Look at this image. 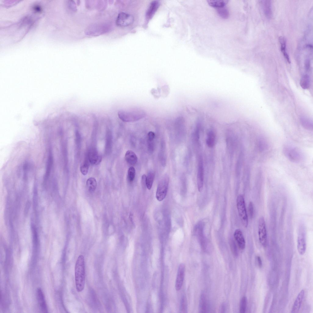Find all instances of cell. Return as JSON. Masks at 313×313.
<instances>
[{
	"label": "cell",
	"instance_id": "cell-1",
	"mask_svg": "<svg viewBox=\"0 0 313 313\" xmlns=\"http://www.w3.org/2000/svg\"><path fill=\"white\" fill-rule=\"evenodd\" d=\"M84 258L80 255L78 257L75 266V278L76 289L78 292L84 289L85 283Z\"/></svg>",
	"mask_w": 313,
	"mask_h": 313
},
{
	"label": "cell",
	"instance_id": "cell-2",
	"mask_svg": "<svg viewBox=\"0 0 313 313\" xmlns=\"http://www.w3.org/2000/svg\"><path fill=\"white\" fill-rule=\"evenodd\" d=\"M118 117L124 122H131L138 121L144 118L146 113L143 110L138 108H133L119 111Z\"/></svg>",
	"mask_w": 313,
	"mask_h": 313
},
{
	"label": "cell",
	"instance_id": "cell-3",
	"mask_svg": "<svg viewBox=\"0 0 313 313\" xmlns=\"http://www.w3.org/2000/svg\"><path fill=\"white\" fill-rule=\"evenodd\" d=\"M110 23H94L88 25L85 30V34L91 36H98L108 32L112 28Z\"/></svg>",
	"mask_w": 313,
	"mask_h": 313
},
{
	"label": "cell",
	"instance_id": "cell-4",
	"mask_svg": "<svg viewBox=\"0 0 313 313\" xmlns=\"http://www.w3.org/2000/svg\"><path fill=\"white\" fill-rule=\"evenodd\" d=\"M283 152L286 158L293 163L300 162L304 158V155L303 151L295 146L285 145L283 149Z\"/></svg>",
	"mask_w": 313,
	"mask_h": 313
},
{
	"label": "cell",
	"instance_id": "cell-5",
	"mask_svg": "<svg viewBox=\"0 0 313 313\" xmlns=\"http://www.w3.org/2000/svg\"><path fill=\"white\" fill-rule=\"evenodd\" d=\"M236 203L238 215L241 223L244 227H247L248 224V219L244 198L243 195L240 194L238 196Z\"/></svg>",
	"mask_w": 313,
	"mask_h": 313
},
{
	"label": "cell",
	"instance_id": "cell-6",
	"mask_svg": "<svg viewBox=\"0 0 313 313\" xmlns=\"http://www.w3.org/2000/svg\"><path fill=\"white\" fill-rule=\"evenodd\" d=\"M169 182V177L167 175L163 176L159 181L156 193V197L159 201H162L165 198L168 191Z\"/></svg>",
	"mask_w": 313,
	"mask_h": 313
},
{
	"label": "cell",
	"instance_id": "cell-7",
	"mask_svg": "<svg viewBox=\"0 0 313 313\" xmlns=\"http://www.w3.org/2000/svg\"><path fill=\"white\" fill-rule=\"evenodd\" d=\"M305 230L304 226L300 225L299 227L297 237V249L300 255H303L306 250Z\"/></svg>",
	"mask_w": 313,
	"mask_h": 313
},
{
	"label": "cell",
	"instance_id": "cell-8",
	"mask_svg": "<svg viewBox=\"0 0 313 313\" xmlns=\"http://www.w3.org/2000/svg\"><path fill=\"white\" fill-rule=\"evenodd\" d=\"M258 228L260 242L263 246L265 247L267 244V233L265 222L263 216H261L259 219Z\"/></svg>",
	"mask_w": 313,
	"mask_h": 313
},
{
	"label": "cell",
	"instance_id": "cell-9",
	"mask_svg": "<svg viewBox=\"0 0 313 313\" xmlns=\"http://www.w3.org/2000/svg\"><path fill=\"white\" fill-rule=\"evenodd\" d=\"M134 20V17L131 14L121 12L118 15L116 24L120 27H125L131 24Z\"/></svg>",
	"mask_w": 313,
	"mask_h": 313
},
{
	"label": "cell",
	"instance_id": "cell-10",
	"mask_svg": "<svg viewBox=\"0 0 313 313\" xmlns=\"http://www.w3.org/2000/svg\"><path fill=\"white\" fill-rule=\"evenodd\" d=\"M53 164V156L52 149L50 148L47 160L45 172L43 178L44 183L46 184L50 176Z\"/></svg>",
	"mask_w": 313,
	"mask_h": 313
},
{
	"label": "cell",
	"instance_id": "cell-11",
	"mask_svg": "<svg viewBox=\"0 0 313 313\" xmlns=\"http://www.w3.org/2000/svg\"><path fill=\"white\" fill-rule=\"evenodd\" d=\"M204 169L202 159L199 158L197 174V184L198 190L201 192L203 190L204 185Z\"/></svg>",
	"mask_w": 313,
	"mask_h": 313
},
{
	"label": "cell",
	"instance_id": "cell-12",
	"mask_svg": "<svg viewBox=\"0 0 313 313\" xmlns=\"http://www.w3.org/2000/svg\"><path fill=\"white\" fill-rule=\"evenodd\" d=\"M185 271V265L183 263L179 266L175 282V288L177 291L181 288L184 281Z\"/></svg>",
	"mask_w": 313,
	"mask_h": 313
},
{
	"label": "cell",
	"instance_id": "cell-13",
	"mask_svg": "<svg viewBox=\"0 0 313 313\" xmlns=\"http://www.w3.org/2000/svg\"><path fill=\"white\" fill-rule=\"evenodd\" d=\"M88 159L90 163L93 165L99 164L101 161V157L99 155L96 150L91 148L89 150Z\"/></svg>",
	"mask_w": 313,
	"mask_h": 313
},
{
	"label": "cell",
	"instance_id": "cell-14",
	"mask_svg": "<svg viewBox=\"0 0 313 313\" xmlns=\"http://www.w3.org/2000/svg\"><path fill=\"white\" fill-rule=\"evenodd\" d=\"M304 289L301 290L298 294L291 310V313H296L300 309L304 296Z\"/></svg>",
	"mask_w": 313,
	"mask_h": 313
},
{
	"label": "cell",
	"instance_id": "cell-15",
	"mask_svg": "<svg viewBox=\"0 0 313 313\" xmlns=\"http://www.w3.org/2000/svg\"><path fill=\"white\" fill-rule=\"evenodd\" d=\"M234 237L236 241L239 248L244 250L245 247V241L242 232L240 229H237L235 231Z\"/></svg>",
	"mask_w": 313,
	"mask_h": 313
},
{
	"label": "cell",
	"instance_id": "cell-16",
	"mask_svg": "<svg viewBox=\"0 0 313 313\" xmlns=\"http://www.w3.org/2000/svg\"><path fill=\"white\" fill-rule=\"evenodd\" d=\"M209 305L208 300L205 293L203 292L200 296L199 309L200 312L206 313L209 310Z\"/></svg>",
	"mask_w": 313,
	"mask_h": 313
},
{
	"label": "cell",
	"instance_id": "cell-17",
	"mask_svg": "<svg viewBox=\"0 0 313 313\" xmlns=\"http://www.w3.org/2000/svg\"><path fill=\"white\" fill-rule=\"evenodd\" d=\"M159 6L160 3L158 1H153L151 3L146 12V17L147 20H149L153 17Z\"/></svg>",
	"mask_w": 313,
	"mask_h": 313
},
{
	"label": "cell",
	"instance_id": "cell-18",
	"mask_svg": "<svg viewBox=\"0 0 313 313\" xmlns=\"http://www.w3.org/2000/svg\"><path fill=\"white\" fill-rule=\"evenodd\" d=\"M260 3L266 17L268 18L271 17L272 14L271 1H260Z\"/></svg>",
	"mask_w": 313,
	"mask_h": 313
},
{
	"label": "cell",
	"instance_id": "cell-19",
	"mask_svg": "<svg viewBox=\"0 0 313 313\" xmlns=\"http://www.w3.org/2000/svg\"><path fill=\"white\" fill-rule=\"evenodd\" d=\"M125 159L126 162L129 164L134 165L138 161V157L135 153L132 151H127L125 155Z\"/></svg>",
	"mask_w": 313,
	"mask_h": 313
},
{
	"label": "cell",
	"instance_id": "cell-20",
	"mask_svg": "<svg viewBox=\"0 0 313 313\" xmlns=\"http://www.w3.org/2000/svg\"><path fill=\"white\" fill-rule=\"evenodd\" d=\"M38 301L41 310L43 312H47V310L43 293L40 288L37 291Z\"/></svg>",
	"mask_w": 313,
	"mask_h": 313
},
{
	"label": "cell",
	"instance_id": "cell-21",
	"mask_svg": "<svg viewBox=\"0 0 313 313\" xmlns=\"http://www.w3.org/2000/svg\"><path fill=\"white\" fill-rule=\"evenodd\" d=\"M279 41L280 44V49L283 55L287 61L289 63H290L289 56L287 52L286 49V40L285 38L281 36L279 38Z\"/></svg>",
	"mask_w": 313,
	"mask_h": 313
},
{
	"label": "cell",
	"instance_id": "cell-22",
	"mask_svg": "<svg viewBox=\"0 0 313 313\" xmlns=\"http://www.w3.org/2000/svg\"><path fill=\"white\" fill-rule=\"evenodd\" d=\"M300 122L302 126L305 129L310 131L313 130V122L310 119L305 117L300 118Z\"/></svg>",
	"mask_w": 313,
	"mask_h": 313
},
{
	"label": "cell",
	"instance_id": "cell-23",
	"mask_svg": "<svg viewBox=\"0 0 313 313\" xmlns=\"http://www.w3.org/2000/svg\"><path fill=\"white\" fill-rule=\"evenodd\" d=\"M209 5L217 8L225 6L228 2L226 0H208L207 1Z\"/></svg>",
	"mask_w": 313,
	"mask_h": 313
},
{
	"label": "cell",
	"instance_id": "cell-24",
	"mask_svg": "<svg viewBox=\"0 0 313 313\" xmlns=\"http://www.w3.org/2000/svg\"><path fill=\"white\" fill-rule=\"evenodd\" d=\"M301 87L304 89H308L310 86V77L307 74H304L302 77L300 81Z\"/></svg>",
	"mask_w": 313,
	"mask_h": 313
},
{
	"label": "cell",
	"instance_id": "cell-25",
	"mask_svg": "<svg viewBox=\"0 0 313 313\" xmlns=\"http://www.w3.org/2000/svg\"><path fill=\"white\" fill-rule=\"evenodd\" d=\"M215 135L213 131L212 130L209 131L207 134L206 143L209 147H213L215 143Z\"/></svg>",
	"mask_w": 313,
	"mask_h": 313
},
{
	"label": "cell",
	"instance_id": "cell-26",
	"mask_svg": "<svg viewBox=\"0 0 313 313\" xmlns=\"http://www.w3.org/2000/svg\"><path fill=\"white\" fill-rule=\"evenodd\" d=\"M86 185L89 191L93 192L97 186V182L95 179L93 177L89 178L87 181Z\"/></svg>",
	"mask_w": 313,
	"mask_h": 313
},
{
	"label": "cell",
	"instance_id": "cell-27",
	"mask_svg": "<svg viewBox=\"0 0 313 313\" xmlns=\"http://www.w3.org/2000/svg\"><path fill=\"white\" fill-rule=\"evenodd\" d=\"M154 178V175L153 171H150L149 172L146 177L145 185L149 190L151 189Z\"/></svg>",
	"mask_w": 313,
	"mask_h": 313
},
{
	"label": "cell",
	"instance_id": "cell-28",
	"mask_svg": "<svg viewBox=\"0 0 313 313\" xmlns=\"http://www.w3.org/2000/svg\"><path fill=\"white\" fill-rule=\"evenodd\" d=\"M217 11L219 15L222 18L227 19L229 16V12L228 9L225 6L218 8Z\"/></svg>",
	"mask_w": 313,
	"mask_h": 313
},
{
	"label": "cell",
	"instance_id": "cell-29",
	"mask_svg": "<svg viewBox=\"0 0 313 313\" xmlns=\"http://www.w3.org/2000/svg\"><path fill=\"white\" fill-rule=\"evenodd\" d=\"M247 298L246 296L243 297L241 300L240 304V312L241 313H245L246 311L247 305Z\"/></svg>",
	"mask_w": 313,
	"mask_h": 313
},
{
	"label": "cell",
	"instance_id": "cell-30",
	"mask_svg": "<svg viewBox=\"0 0 313 313\" xmlns=\"http://www.w3.org/2000/svg\"><path fill=\"white\" fill-rule=\"evenodd\" d=\"M135 170L132 166L130 167L128 170L127 178L130 182H132L135 178Z\"/></svg>",
	"mask_w": 313,
	"mask_h": 313
},
{
	"label": "cell",
	"instance_id": "cell-31",
	"mask_svg": "<svg viewBox=\"0 0 313 313\" xmlns=\"http://www.w3.org/2000/svg\"><path fill=\"white\" fill-rule=\"evenodd\" d=\"M186 298L184 296H183L181 298L180 306V311L181 312H186L187 311V304Z\"/></svg>",
	"mask_w": 313,
	"mask_h": 313
},
{
	"label": "cell",
	"instance_id": "cell-32",
	"mask_svg": "<svg viewBox=\"0 0 313 313\" xmlns=\"http://www.w3.org/2000/svg\"><path fill=\"white\" fill-rule=\"evenodd\" d=\"M230 247L233 254L235 257H237L238 255V252L237 248L235 242L231 241L230 243Z\"/></svg>",
	"mask_w": 313,
	"mask_h": 313
},
{
	"label": "cell",
	"instance_id": "cell-33",
	"mask_svg": "<svg viewBox=\"0 0 313 313\" xmlns=\"http://www.w3.org/2000/svg\"><path fill=\"white\" fill-rule=\"evenodd\" d=\"M88 169V164L87 162H85L80 168L81 172L84 175H86L87 174Z\"/></svg>",
	"mask_w": 313,
	"mask_h": 313
},
{
	"label": "cell",
	"instance_id": "cell-34",
	"mask_svg": "<svg viewBox=\"0 0 313 313\" xmlns=\"http://www.w3.org/2000/svg\"><path fill=\"white\" fill-rule=\"evenodd\" d=\"M248 213L250 218L252 219L254 215V206L252 202L250 201L248 207Z\"/></svg>",
	"mask_w": 313,
	"mask_h": 313
},
{
	"label": "cell",
	"instance_id": "cell-35",
	"mask_svg": "<svg viewBox=\"0 0 313 313\" xmlns=\"http://www.w3.org/2000/svg\"><path fill=\"white\" fill-rule=\"evenodd\" d=\"M155 137V134L153 131H149L148 134L147 140L149 141L154 140Z\"/></svg>",
	"mask_w": 313,
	"mask_h": 313
},
{
	"label": "cell",
	"instance_id": "cell-36",
	"mask_svg": "<svg viewBox=\"0 0 313 313\" xmlns=\"http://www.w3.org/2000/svg\"><path fill=\"white\" fill-rule=\"evenodd\" d=\"M256 259L258 267L261 268L262 266V262L260 257L257 256L256 257Z\"/></svg>",
	"mask_w": 313,
	"mask_h": 313
},
{
	"label": "cell",
	"instance_id": "cell-37",
	"mask_svg": "<svg viewBox=\"0 0 313 313\" xmlns=\"http://www.w3.org/2000/svg\"><path fill=\"white\" fill-rule=\"evenodd\" d=\"M70 7L72 10L74 11H75L77 10L76 6V4L73 1H71L70 2Z\"/></svg>",
	"mask_w": 313,
	"mask_h": 313
},
{
	"label": "cell",
	"instance_id": "cell-38",
	"mask_svg": "<svg viewBox=\"0 0 313 313\" xmlns=\"http://www.w3.org/2000/svg\"><path fill=\"white\" fill-rule=\"evenodd\" d=\"M304 67L306 71H308L310 67V61L309 59H307L305 61Z\"/></svg>",
	"mask_w": 313,
	"mask_h": 313
},
{
	"label": "cell",
	"instance_id": "cell-39",
	"mask_svg": "<svg viewBox=\"0 0 313 313\" xmlns=\"http://www.w3.org/2000/svg\"><path fill=\"white\" fill-rule=\"evenodd\" d=\"M226 305L225 303H223L222 304L220 307L219 311L221 313H224L225 312V311L226 309Z\"/></svg>",
	"mask_w": 313,
	"mask_h": 313
}]
</instances>
